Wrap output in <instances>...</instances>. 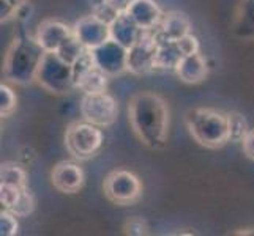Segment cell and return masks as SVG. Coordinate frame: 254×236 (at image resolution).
I'll return each instance as SVG.
<instances>
[{"instance_id": "6da1fadb", "label": "cell", "mask_w": 254, "mask_h": 236, "mask_svg": "<svg viewBox=\"0 0 254 236\" xmlns=\"http://www.w3.org/2000/svg\"><path fill=\"white\" fill-rule=\"evenodd\" d=\"M129 125L145 146L160 150L169 136V109L166 101L153 92L136 93L128 107Z\"/></svg>"}, {"instance_id": "7a4b0ae2", "label": "cell", "mask_w": 254, "mask_h": 236, "mask_svg": "<svg viewBox=\"0 0 254 236\" xmlns=\"http://www.w3.org/2000/svg\"><path fill=\"white\" fill-rule=\"evenodd\" d=\"M45 50L30 35H17L3 60V74L10 82L27 85L37 81V73Z\"/></svg>"}, {"instance_id": "3957f363", "label": "cell", "mask_w": 254, "mask_h": 236, "mask_svg": "<svg viewBox=\"0 0 254 236\" xmlns=\"http://www.w3.org/2000/svg\"><path fill=\"white\" fill-rule=\"evenodd\" d=\"M185 123L191 137L205 148H221L229 142V117L227 112L208 107L190 109Z\"/></svg>"}, {"instance_id": "277c9868", "label": "cell", "mask_w": 254, "mask_h": 236, "mask_svg": "<svg viewBox=\"0 0 254 236\" xmlns=\"http://www.w3.org/2000/svg\"><path fill=\"white\" fill-rule=\"evenodd\" d=\"M37 82L49 93L65 94L74 90L73 65L60 57L57 52H45L37 73Z\"/></svg>"}, {"instance_id": "5b68a950", "label": "cell", "mask_w": 254, "mask_h": 236, "mask_svg": "<svg viewBox=\"0 0 254 236\" xmlns=\"http://www.w3.org/2000/svg\"><path fill=\"white\" fill-rule=\"evenodd\" d=\"M103 128L89 121H76L69 125L65 134V145L68 153L76 159H90L101 150L104 142Z\"/></svg>"}, {"instance_id": "8992f818", "label": "cell", "mask_w": 254, "mask_h": 236, "mask_svg": "<svg viewBox=\"0 0 254 236\" xmlns=\"http://www.w3.org/2000/svg\"><path fill=\"white\" fill-rule=\"evenodd\" d=\"M82 120L100 128H108L116 123L119 117V102L108 92L82 94L79 104Z\"/></svg>"}, {"instance_id": "52a82bcc", "label": "cell", "mask_w": 254, "mask_h": 236, "mask_svg": "<svg viewBox=\"0 0 254 236\" xmlns=\"http://www.w3.org/2000/svg\"><path fill=\"white\" fill-rule=\"evenodd\" d=\"M160 40L156 29L142 30L136 43L128 49L127 55V71L142 76L155 71L156 52H158Z\"/></svg>"}, {"instance_id": "ba28073f", "label": "cell", "mask_w": 254, "mask_h": 236, "mask_svg": "<svg viewBox=\"0 0 254 236\" xmlns=\"http://www.w3.org/2000/svg\"><path fill=\"white\" fill-rule=\"evenodd\" d=\"M104 194L117 205H129L142 194V185L133 172L124 169L111 172L104 180Z\"/></svg>"}, {"instance_id": "9c48e42d", "label": "cell", "mask_w": 254, "mask_h": 236, "mask_svg": "<svg viewBox=\"0 0 254 236\" xmlns=\"http://www.w3.org/2000/svg\"><path fill=\"white\" fill-rule=\"evenodd\" d=\"M95 65L98 66L103 73H106L109 77L117 76L127 71V55L128 49L119 45L117 41L108 40L101 46L90 50Z\"/></svg>"}, {"instance_id": "30bf717a", "label": "cell", "mask_w": 254, "mask_h": 236, "mask_svg": "<svg viewBox=\"0 0 254 236\" xmlns=\"http://www.w3.org/2000/svg\"><path fill=\"white\" fill-rule=\"evenodd\" d=\"M73 35L77 38V41L89 50L98 47L103 43L111 40L109 24L101 21L100 17H96L95 14L84 16L79 21H76L73 25Z\"/></svg>"}, {"instance_id": "8fae6325", "label": "cell", "mask_w": 254, "mask_h": 236, "mask_svg": "<svg viewBox=\"0 0 254 236\" xmlns=\"http://www.w3.org/2000/svg\"><path fill=\"white\" fill-rule=\"evenodd\" d=\"M33 37L45 52H57L73 37V27L59 19H46L38 25Z\"/></svg>"}, {"instance_id": "7c38bea8", "label": "cell", "mask_w": 254, "mask_h": 236, "mask_svg": "<svg viewBox=\"0 0 254 236\" xmlns=\"http://www.w3.org/2000/svg\"><path fill=\"white\" fill-rule=\"evenodd\" d=\"M51 181L59 192L64 194H76L85 183V173L79 164L73 161L59 162L51 172Z\"/></svg>"}, {"instance_id": "4fadbf2b", "label": "cell", "mask_w": 254, "mask_h": 236, "mask_svg": "<svg viewBox=\"0 0 254 236\" xmlns=\"http://www.w3.org/2000/svg\"><path fill=\"white\" fill-rule=\"evenodd\" d=\"M127 13L142 30H153L160 25L164 13L155 0H134Z\"/></svg>"}, {"instance_id": "5bb4252c", "label": "cell", "mask_w": 254, "mask_h": 236, "mask_svg": "<svg viewBox=\"0 0 254 236\" xmlns=\"http://www.w3.org/2000/svg\"><path fill=\"white\" fill-rule=\"evenodd\" d=\"M175 74L185 84H199L202 82L208 74V66L205 58L196 52V54L183 55L179 65L175 66Z\"/></svg>"}, {"instance_id": "9a60e30c", "label": "cell", "mask_w": 254, "mask_h": 236, "mask_svg": "<svg viewBox=\"0 0 254 236\" xmlns=\"http://www.w3.org/2000/svg\"><path fill=\"white\" fill-rule=\"evenodd\" d=\"M109 30H111V40L117 41L119 45H122L127 49L133 46L136 40L139 38V35L142 33V29L133 21V17L127 11L119 13V16L111 22Z\"/></svg>"}, {"instance_id": "2e32d148", "label": "cell", "mask_w": 254, "mask_h": 236, "mask_svg": "<svg viewBox=\"0 0 254 236\" xmlns=\"http://www.w3.org/2000/svg\"><path fill=\"white\" fill-rule=\"evenodd\" d=\"M156 33L160 40L177 41L191 33V22L187 14L180 11H169L163 16L160 25L156 27Z\"/></svg>"}, {"instance_id": "e0dca14e", "label": "cell", "mask_w": 254, "mask_h": 236, "mask_svg": "<svg viewBox=\"0 0 254 236\" xmlns=\"http://www.w3.org/2000/svg\"><path fill=\"white\" fill-rule=\"evenodd\" d=\"M108 84H109V76L106 73H103L96 65L92 66L90 69H87L85 73H82L74 81L76 90L82 92V94L108 92Z\"/></svg>"}, {"instance_id": "ac0fdd59", "label": "cell", "mask_w": 254, "mask_h": 236, "mask_svg": "<svg viewBox=\"0 0 254 236\" xmlns=\"http://www.w3.org/2000/svg\"><path fill=\"white\" fill-rule=\"evenodd\" d=\"M182 57H183V54L177 45V41L160 40L158 52H156L155 71H175V66L179 65Z\"/></svg>"}, {"instance_id": "d6986e66", "label": "cell", "mask_w": 254, "mask_h": 236, "mask_svg": "<svg viewBox=\"0 0 254 236\" xmlns=\"http://www.w3.org/2000/svg\"><path fill=\"white\" fill-rule=\"evenodd\" d=\"M0 185L25 189L27 188V172L16 162H5L0 169Z\"/></svg>"}, {"instance_id": "ffe728a7", "label": "cell", "mask_w": 254, "mask_h": 236, "mask_svg": "<svg viewBox=\"0 0 254 236\" xmlns=\"http://www.w3.org/2000/svg\"><path fill=\"white\" fill-rule=\"evenodd\" d=\"M227 117H229V142L242 143L250 133L247 118L240 112H227Z\"/></svg>"}, {"instance_id": "44dd1931", "label": "cell", "mask_w": 254, "mask_h": 236, "mask_svg": "<svg viewBox=\"0 0 254 236\" xmlns=\"http://www.w3.org/2000/svg\"><path fill=\"white\" fill-rule=\"evenodd\" d=\"M85 50H89V49H85V47L81 45V43L77 41V38L74 37V35H73V37L69 38V40L65 43V45L57 50V54H59L60 57H62V58L65 60V62H68L69 65H73V63L76 62V60L84 54Z\"/></svg>"}, {"instance_id": "7402d4cb", "label": "cell", "mask_w": 254, "mask_h": 236, "mask_svg": "<svg viewBox=\"0 0 254 236\" xmlns=\"http://www.w3.org/2000/svg\"><path fill=\"white\" fill-rule=\"evenodd\" d=\"M33 209H35V197L29 190V188H25V189H22L16 205L10 209V211L13 214H16L17 217H25V216L32 214Z\"/></svg>"}, {"instance_id": "603a6c76", "label": "cell", "mask_w": 254, "mask_h": 236, "mask_svg": "<svg viewBox=\"0 0 254 236\" xmlns=\"http://www.w3.org/2000/svg\"><path fill=\"white\" fill-rule=\"evenodd\" d=\"M16 104H17V96L11 87H8L6 84L0 85V115L10 117L16 109Z\"/></svg>"}, {"instance_id": "cb8c5ba5", "label": "cell", "mask_w": 254, "mask_h": 236, "mask_svg": "<svg viewBox=\"0 0 254 236\" xmlns=\"http://www.w3.org/2000/svg\"><path fill=\"white\" fill-rule=\"evenodd\" d=\"M19 232V222L17 216L13 214L10 209H2L0 213V235L2 236H14Z\"/></svg>"}, {"instance_id": "d4e9b609", "label": "cell", "mask_w": 254, "mask_h": 236, "mask_svg": "<svg viewBox=\"0 0 254 236\" xmlns=\"http://www.w3.org/2000/svg\"><path fill=\"white\" fill-rule=\"evenodd\" d=\"M119 13H122V11H117L116 8L106 2V0H96V2L92 3V14L100 17L101 21H104L109 25L119 16Z\"/></svg>"}, {"instance_id": "484cf974", "label": "cell", "mask_w": 254, "mask_h": 236, "mask_svg": "<svg viewBox=\"0 0 254 236\" xmlns=\"http://www.w3.org/2000/svg\"><path fill=\"white\" fill-rule=\"evenodd\" d=\"M2 6H0V16H2V22H6L17 17L21 8L27 3V0H0Z\"/></svg>"}, {"instance_id": "4316f807", "label": "cell", "mask_w": 254, "mask_h": 236, "mask_svg": "<svg viewBox=\"0 0 254 236\" xmlns=\"http://www.w3.org/2000/svg\"><path fill=\"white\" fill-rule=\"evenodd\" d=\"M22 189L14 188V186H8V185H0V203H2L3 209H11L17 198H19Z\"/></svg>"}, {"instance_id": "83f0119b", "label": "cell", "mask_w": 254, "mask_h": 236, "mask_svg": "<svg viewBox=\"0 0 254 236\" xmlns=\"http://www.w3.org/2000/svg\"><path fill=\"white\" fill-rule=\"evenodd\" d=\"M125 233L131 236H142L148 233V224L144 217H131V219L125 224Z\"/></svg>"}, {"instance_id": "f1b7e54d", "label": "cell", "mask_w": 254, "mask_h": 236, "mask_svg": "<svg viewBox=\"0 0 254 236\" xmlns=\"http://www.w3.org/2000/svg\"><path fill=\"white\" fill-rule=\"evenodd\" d=\"M177 45L182 50L183 55H190V54H196L200 49V45H199V40L194 37L192 33H188L185 35L183 38L177 40Z\"/></svg>"}, {"instance_id": "f546056e", "label": "cell", "mask_w": 254, "mask_h": 236, "mask_svg": "<svg viewBox=\"0 0 254 236\" xmlns=\"http://www.w3.org/2000/svg\"><path fill=\"white\" fill-rule=\"evenodd\" d=\"M243 151L247 154L250 159L254 161V129H250V133L247 134V137L243 139Z\"/></svg>"}, {"instance_id": "4dcf8cb0", "label": "cell", "mask_w": 254, "mask_h": 236, "mask_svg": "<svg viewBox=\"0 0 254 236\" xmlns=\"http://www.w3.org/2000/svg\"><path fill=\"white\" fill-rule=\"evenodd\" d=\"M106 2L116 8L117 11H127L129 8V5L133 3L134 0H106Z\"/></svg>"}]
</instances>
